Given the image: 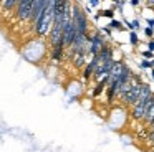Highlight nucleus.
I'll list each match as a JSON object with an SVG mask.
<instances>
[{"label":"nucleus","instance_id":"obj_11","mask_svg":"<svg viewBox=\"0 0 154 152\" xmlns=\"http://www.w3.org/2000/svg\"><path fill=\"white\" fill-rule=\"evenodd\" d=\"M101 17H106V18H114V8H104L101 12Z\"/></svg>","mask_w":154,"mask_h":152},{"label":"nucleus","instance_id":"obj_8","mask_svg":"<svg viewBox=\"0 0 154 152\" xmlns=\"http://www.w3.org/2000/svg\"><path fill=\"white\" fill-rule=\"evenodd\" d=\"M17 3L18 0H2V10L4 12H12V10H15Z\"/></svg>","mask_w":154,"mask_h":152},{"label":"nucleus","instance_id":"obj_5","mask_svg":"<svg viewBox=\"0 0 154 152\" xmlns=\"http://www.w3.org/2000/svg\"><path fill=\"white\" fill-rule=\"evenodd\" d=\"M65 51H66V48H65L63 43L51 45V46H50V58L53 59V61L60 63L61 59H63V56H65Z\"/></svg>","mask_w":154,"mask_h":152},{"label":"nucleus","instance_id":"obj_17","mask_svg":"<svg viewBox=\"0 0 154 152\" xmlns=\"http://www.w3.org/2000/svg\"><path fill=\"white\" fill-rule=\"evenodd\" d=\"M147 50L154 53V38H149V41H147Z\"/></svg>","mask_w":154,"mask_h":152},{"label":"nucleus","instance_id":"obj_19","mask_svg":"<svg viewBox=\"0 0 154 152\" xmlns=\"http://www.w3.org/2000/svg\"><path fill=\"white\" fill-rule=\"evenodd\" d=\"M129 3H131L133 7H137V5L141 3V0H129Z\"/></svg>","mask_w":154,"mask_h":152},{"label":"nucleus","instance_id":"obj_3","mask_svg":"<svg viewBox=\"0 0 154 152\" xmlns=\"http://www.w3.org/2000/svg\"><path fill=\"white\" fill-rule=\"evenodd\" d=\"M32 7H33V0H18L17 7H15V17L18 22H28L32 15Z\"/></svg>","mask_w":154,"mask_h":152},{"label":"nucleus","instance_id":"obj_10","mask_svg":"<svg viewBox=\"0 0 154 152\" xmlns=\"http://www.w3.org/2000/svg\"><path fill=\"white\" fill-rule=\"evenodd\" d=\"M139 68L141 69H151V68H154V66H152V61H151V59L143 58V59H141V63H139Z\"/></svg>","mask_w":154,"mask_h":152},{"label":"nucleus","instance_id":"obj_4","mask_svg":"<svg viewBox=\"0 0 154 152\" xmlns=\"http://www.w3.org/2000/svg\"><path fill=\"white\" fill-rule=\"evenodd\" d=\"M98 66V58L96 56H91V59L86 63V65L83 66V73H81V78H83V81H91V78H93V73L94 69H96Z\"/></svg>","mask_w":154,"mask_h":152},{"label":"nucleus","instance_id":"obj_1","mask_svg":"<svg viewBox=\"0 0 154 152\" xmlns=\"http://www.w3.org/2000/svg\"><path fill=\"white\" fill-rule=\"evenodd\" d=\"M151 96H152L151 86L146 84V83H141V91H139V96H137V101L134 102L133 109H131V117L134 121H143L144 112H146L147 106L151 102Z\"/></svg>","mask_w":154,"mask_h":152},{"label":"nucleus","instance_id":"obj_14","mask_svg":"<svg viewBox=\"0 0 154 152\" xmlns=\"http://www.w3.org/2000/svg\"><path fill=\"white\" fill-rule=\"evenodd\" d=\"M144 35L149 36V38H154V28H149V26H146V28H144Z\"/></svg>","mask_w":154,"mask_h":152},{"label":"nucleus","instance_id":"obj_12","mask_svg":"<svg viewBox=\"0 0 154 152\" xmlns=\"http://www.w3.org/2000/svg\"><path fill=\"white\" fill-rule=\"evenodd\" d=\"M141 56H143V58H146V59H152L154 58V53L149 51V50H144V51H141Z\"/></svg>","mask_w":154,"mask_h":152},{"label":"nucleus","instance_id":"obj_20","mask_svg":"<svg viewBox=\"0 0 154 152\" xmlns=\"http://www.w3.org/2000/svg\"><path fill=\"white\" fill-rule=\"evenodd\" d=\"M151 69H152V71H151V79L154 81V68H151Z\"/></svg>","mask_w":154,"mask_h":152},{"label":"nucleus","instance_id":"obj_2","mask_svg":"<svg viewBox=\"0 0 154 152\" xmlns=\"http://www.w3.org/2000/svg\"><path fill=\"white\" fill-rule=\"evenodd\" d=\"M90 46H88V55L90 56H96L98 51L106 45V38H104L103 32H100V28H94L93 32H90Z\"/></svg>","mask_w":154,"mask_h":152},{"label":"nucleus","instance_id":"obj_18","mask_svg":"<svg viewBox=\"0 0 154 152\" xmlns=\"http://www.w3.org/2000/svg\"><path fill=\"white\" fill-rule=\"evenodd\" d=\"M144 22L147 23V26H149V28H154V18H144Z\"/></svg>","mask_w":154,"mask_h":152},{"label":"nucleus","instance_id":"obj_21","mask_svg":"<svg viewBox=\"0 0 154 152\" xmlns=\"http://www.w3.org/2000/svg\"><path fill=\"white\" fill-rule=\"evenodd\" d=\"M119 2H123V0H113V3H119Z\"/></svg>","mask_w":154,"mask_h":152},{"label":"nucleus","instance_id":"obj_22","mask_svg":"<svg viewBox=\"0 0 154 152\" xmlns=\"http://www.w3.org/2000/svg\"><path fill=\"white\" fill-rule=\"evenodd\" d=\"M100 2H104V0H100Z\"/></svg>","mask_w":154,"mask_h":152},{"label":"nucleus","instance_id":"obj_15","mask_svg":"<svg viewBox=\"0 0 154 152\" xmlns=\"http://www.w3.org/2000/svg\"><path fill=\"white\" fill-rule=\"evenodd\" d=\"M100 0H88V7H91V8H98L100 7Z\"/></svg>","mask_w":154,"mask_h":152},{"label":"nucleus","instance_id":"obj_16","mask_svg":"<svg viewBox=\"0 0 154 152\" xmlns=\"http://www.w3.org/2000/svg\"><path fill=\"white\" fill-rule=\"evenodd\" d=\"M100 32H104V33H106V36H111V35H113V30H111L109 26H101Z\"/></svg>","mask_w":154,"mask_h":152},{"label":"nucleus","instance_id":"obj_13","mask_svg":"<svg viewBox=\"0 0 154 152\" xmlns=\"http://www.w3.org/2000/svg\"><path fill=\"white\" fill-rule=\"evenodd\" d=\"M131 26H133L134 32H136V30H139V28H141V22H139V18H134L133 22H131Z\"/></svg>","mask_w":154,"mask_h":152},{"label":"nucleus","instance_id":"obj_7","mask_svg":"<svg viewBox=\"0 0 154 152\" xmlns=\"http://www.w3.org/2000/svg\"><path fill=\"white\" fill-rule=\"evenodd\" d=\"M108 26H109L111 30H118V32H124V30H126L124 23L119 22V20H116V18H111L109 23H108Z\"/></svg>","mask_w":154,"mask_h":152},{"label":"nucleus","instance_id":"obj_6","mask_svg":"<svg viewBox=\"0 0 154 152\" xmlns=\"http://www.w3.org/2000/svg\"><path fill=\"white\" fill-rule=\"evenodd\" d=\"M152 119H154V93H152V96H151V102H149V106H147L146 112H144L143 121L149 126L151 122H152Z\"/></svg>","mask_w":154,"mask_h":152},{"label":"nucleus","instance_id":"obj_9","mask_svg":"<svg viewBox=\"0 0 154 152\" xmlns=\"http://www.w3.org/2000/svg\"><path fill=\"white\" fill-rule=\"evenodd\" d=\"M129 43L134 48L139 45V36H137V32H134V30H129Z\"/></svg>","mask_w":154,"mask_h":152}]
</instances>
